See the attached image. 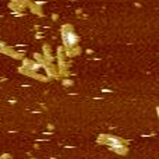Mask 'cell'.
<instances>
[{
  "mask_svg": "<svg viewBox=\"0 0 159 159\" xmlns=\"http://www.w3.org/2000/svg\"><path fill=\"white\" fill-rule=\"evenodd\" d=\"M63 41L67 46H73V45H75V42H77V36L73 32H70V31H66V32L63 34Z\"/></svg>",
  "mask_w": 159,
  "mask_h": 159,
  "instance_id": "cell-1",
  "label": "cell"
}]
</instances>
